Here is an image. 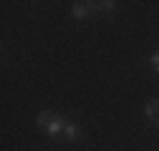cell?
Instances as JSON below:
<instances>
[{
	"label": "cell",
	"instance_id": "obj_1",
	"mask_svg": "<svg viewBox=\"0 0 159 151\" xmlns=\"http://www.w3.org/2000/svg\"><path fill=\"white\" fill-rule=\"evenodd\" d=\"M91 10H96L93 3H76V5H73V15H76V18H86Z\"/></svg>",
	"mask_w": 159,
	"mask_h": 151
},
{
	"label": "cell",
	"instance_id": "obj_2",
	"mask_svg": "<svg viewBox=\"0 0 159 151\" xmlns=\"http://www.w3.org/2000/svg\"><path fill=\"white\" fill-rule=\"evenodd\" d=\"M63 136H66L68 141H76V139H78V126L71 123V121H66V123H63Z\"/></svg>",
	"mask_w": 159,
	"mask_h": 151
},
{
	"label": "cell",
	"instance_id": "obj_3",
	"mask_svg": "<svg viewBox=\"0 0 159 151\" xmlns=\"http://www.w3.org/2000/svg\"><path fill=\"white\" fill-rule=\"evenodd\" d=\"M147 116L159 126V101H149L147 103Z\"/></svg>",
	"mask_w": 159,
	"mask_h": 151
},
{
	"label": "cell",
	"instance_id": "obj_4",
	"mask_svg": "<svg viewBox=\"0 0 159 151\" xmlns=\"http://www.w3.org/2000/svg\"><path fill=\"white\" fill-rule=\"evenodd\" d=\"M58 116L56 113H51V111H43V113H38V126H43V128H48L53 121H56Z\"/></svg>",
	"mask_w": 159,
	"mask_h": 151
},
{
	"label": "cell",
	"instance_id": "obj_5",
	"mask_svg": "<svg viewBox=\"0 0 159 151\" xmlns=\"http://www.w3.org/2000/svg\"><path fill=\"white\" fill-rule=\"evenodd\" d=\"M93 8H96V10H111L114 3H111V0H104V3H93Z\"/></svg>",
	"mask_w": 159,
	"mask_h": 151
},
{
	"label": "cell",
	"instance_id": "obj_6",
	"mask_svg": "<svg viewBox=\"0 0 159 151\" xmlns=\"http://www.w3.org/2000/svg\"><path fill=\"white\" fill-rule=\"evenodd\" d=\"M152 66H154V71L159 73V50H157V53L152 55Z\"/></svg>",
	"mask_w": 159,
	"mask_h": 151
}]
</instances>
